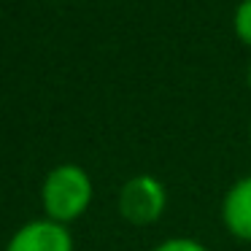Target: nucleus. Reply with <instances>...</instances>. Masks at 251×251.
<instances>
[{
  "mask_svg": "<svg viewBox=\"0 0 251 251\" xmlns=\"http://www.w3.org/2000/svg\"><path fill=\"white\" fill-rule=\"evenodd\" d=\"M92 197L95 186L89 173L73 162L57 165L41 186V202H44L46 219H54L60 224L76 222L78 216H84L87 208L92 205Z\"/></svg>",
  "mask_w": 251,
  "mask_h": 251,
  "instance_id": "nucleus-1",
  "label": "nucleus"
},
{
  "mask_svg": "<svg viewBox=\"0 0 251 251\" xmlns=\"http://www.w3.org/2000/svg\"><path fill=\"white\" fill-rule=\"evenodd\" d=\"M168 208V189L157 176L138 173L127 178L119 189V213L135 227H149L159 222Z\"/></svg>",
  "mask_w": 251,
  "mask_h": 251,
  "instance_id": "nucleus-2",
  "label": "nucleus"
},
{
  "mask_svg": "<svg viewBox=\"0 0 251 251\" xmlns=\"http://www.w3.org/2000/svg\"><path fill=\"white\" fill-rule=\"evenodd\" d=\"M6 251H73V235L54 219H35L14 232Z\"/></svg>",
  "mask_w": 251,
  "mask_h": 251,
  "instance_id": "nucleus-3",
  "label": "nucleus"
},
{
  "mask_svg": "<svg viewBox=\"0 0 251 251\" xmlns=\"http://www.w3.org/2000/svg\"><path fill=\"white\" fill-rule=\"evenodd\" d=\"M222 224L232 238L251 243V176L232 181L222 197Z\"/></svg>",
  "mask_w": 251,
  "mask_h": 251,
  "instance_id": "nucleus-4",
  "label": "nucleus"
},
{
  "mask_svg": "<svg viewBox=\"0 0 251 251\" xmlns=\"http://www.w3.org/2000/svg\"><path fill=\"white\" fill-rule=\"evenodd\" d=\"M232 33L243 46L251 49V0H240L232 11Z\"/></svg>",
  "mask_w": 251,
  "mask_h": 251,
  "instance_id": "nucleus-5",
  "label": "nucleus"
},
{
  "mask_svg": "<svg viewBox=\"0 0 251 251\" xmlns=\"http://www.w3.org/2000/svg\"><path fill=\"white\" fill-rule=\"evenodd\" d=\"M151 251H208V246L195 238H184L181 235V238H168L162 243H157Z\"/></svg>",
  "mask_w": 251,
  "mask_h": 251,
  "instance_id": "nucleus-6",
  "label": "nucleus"
},
{
  "mask_svg": "<svg viewBox=\"0 0 251 251\" xmlns=\"http://www.w3.org/2000/svg\"><path fill=\"white\" fill-rule=\"evenodd\" d=\"M246 84H249V89H251V62H249V71H246Z\"/></svg>",
  "mask_w": 251,
  "mask_h": 251,
  "instance_id": "nucleus-7",
  "label": "nucleus"
},
{
  "mask_svg": "<svg viewBox=\"0 0 251 251\" xmlns=\"http://www.w3.org/2000/svg\"><path fill=\"white\" fill-rule=\"evenodd\" d=\"M249 141H251V127H249Z\"/></svg>",
  "mask_w": 251,
  "mask_h": 251,
  "instance_id": "nucleus-8",
  "label": "nucleus"
}]
</instances>
